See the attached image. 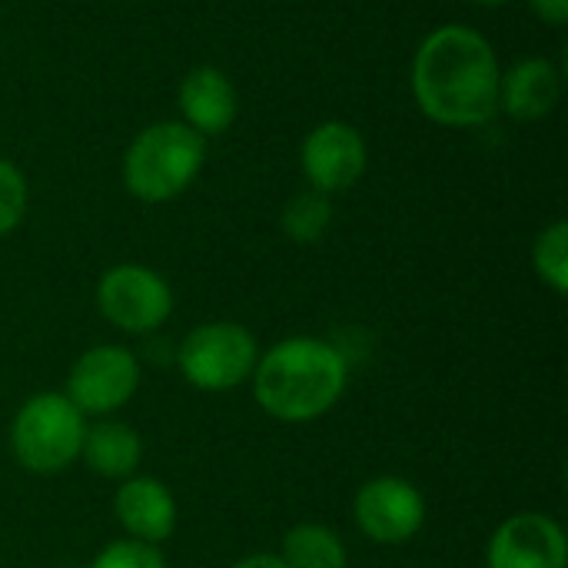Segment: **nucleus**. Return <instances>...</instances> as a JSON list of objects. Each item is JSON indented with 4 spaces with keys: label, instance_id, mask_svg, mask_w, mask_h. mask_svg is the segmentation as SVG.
<instances>
[{
    "label": "nucleus",
    "instance_id": "obj_14",
    "mask_svg": "<svg viewBox=\"0 0 568 568\" xmlns=\"http://www.w3.org/2000/svg\"><path fill=\"white\" fill-rule=\"evenodd\" d=\"M80 459L100 479H120L123 483V479L136 476V469H140L143 439H140V433L133 426L106 416V419L87 426Z\"/></svg>",
    "mask_w": 568,
    "mask_h": 568
},
{
    "label": "nucleus",
    "instance_id": "obj_1",
    "mask_svg": "<svg viewBox=\"0 0 568 568\" xmlns=\"http://www.w3.org/2000/svg\"><path fill=\"white\" fill-rule=\"evenodd\" d=\"M499 57L493 43L463 23L426 33L413 57V97L439 126H483L499 113Z\"/></svg>",
    "mask_w": 568,
    "mask_h": 568
},
{
    "label": "nucleus",
    "instance_id": "obj_10",
    "mask_svg": "<svg viewBox=\"0 0 568 568\" xmlns=\"http://www.w3.org/2000/svg\"><path fill=\"white\" fill-rule=\"evenodd\" d=\"M489 568H568L566 529L546 513L509 516L486 546Z\"/></svg>",
    "mask_w": 568,
    "mask_h": 568
},
{
    "label": "nucleus",
    "instance_id": "obj_15",
    "mask_svg": "<svg viewBox=\"0 0 568 568\" xmlns=\"http://www.w3.org/2000/svg\"><path fill=\"white\" fill-rule=\"evenodd\" d=\"M280 559L286 568H346L349 552L339 532L323 523H300L283 536Z\"/></svg>",
    "mask_w": 568,
    "mask_h": 568
},
{
    "label": "nucleus",
    "instance_id": "obj_11",
    "mask_svg": "<svg viewBox=\"0 0 568 568\" xmlns=\"http://www.w3.org/2000/svg\"><path fill=\"white\" fill-rule=\"evenodd\" d=\"M113 516L126 539L163 546L176 532V499L153 476H130L113 496Z\"/></svg>",
    "mask_w": 568,
    "mask_h": 568
},
{
    "label": "nucleus",
    "instance_id": "obj_21",
    "mask_svg": "<svg viewBox=\"0 0 568 568\" xmlns=\"http://www.w3.org/2000/svg\"><path fill=\"white\" fill-rule=\"evenodd\" d=\"M233 568H286V562L273 552H253V556L240 559Z\"/></svg>",
    "mask_w": 568,
    "mask_h": 568
},
{
    "label": "nucleus",
    "instance_id": "obj_7",
    "mask_svg": "<svg viewBox=\"0 0 568 568\" xmlns=\"http://www.w3.org/2000/svg\"><path fill=\"white\" fill-rule=\"evenodd\" d=\"M140 379H143V369L133 349L116 346V343H100L77 356V363L70 366L63 396L83 416L106 419L136 396Z\"/></svg>",
    "mask_w": 568,
    "mask_h": 568
},
{
    "label": "nucleus",
    "instance_id": "obj_16",
    "mask_svg": "<svg viewBox=\"0 0 568 568\" xmlns=\"http://www.w3.org/2000/svg\"><path fill=\"white\" fill-rule=\"evenodd\" d=\"M283 233L300 243V246H310V243H320L323 233L329 230L333 223V203L326 193L320 190H306V193H296L286 206H283Z\"/></svg>",
    "mask_w": 568,
    "mask_h": 568
},
{
    "label": "nucleus",
    "instance_id": "obj_22",
    "mask_svg": "<svg viewBox=\"0 0 568 568\" xmlns=\"http://www.w3.org/2000/svg\"><path fill=\"white\" fill-rule=\"evenodd\" d=\"M473 3H479V7H503V3H509V0H473Z\"/></svg>",
    "mask_w": 568,
    "mask_h": 568
},
{
    "label": "nucleus",
    "instance_id": "obj_5",
    "mask_svg": "<svg viewBox=\"0 0 568 568\" xmlns=\"http://www.w3.org/2000/svg\"><path fill=\"white\" fill-rule=\"evenodd\" d=\"M176 366L183 379L200 393H233L250 383L260 346L256 336L230 320H213L183 336L176 346Z\"/></svg>",
    "mask_w": 568,
    "mask_h": 568
},
{
    "label": "nucleus",
    "instance_id": "obj_3",
    "mask_svg": "<svg viewBox=\"0 0 568 568\" xmlns=\"http://www.w3.org/2000/svg\"><path fill=\"white\" fill-rule=\"evenodd\" d=\"M206 140L183 120H160L133 136L123 156V183L140 203L176 200L200 176Z\"/></svg>",
    "mask_w": 568,
    "mask_h": 568
},
{
    "label": "nucleus",
    "instance_id": "obj_20",
    "mask_svg": "<svg viewBox=\"0 0 568 568\" xmlns=\"http://www.w3.org/2000/svg\"><path fill=\"white\" fill-rule=\"evenodd\" d=\"M529 10L549 27H566L568 23V0H529Z\"/></svg>",
    "mask_w": 568,
    "mask_h": 568
},
{
    "label": "nucleus",
    "instance_id": "obj_13",
    "mask_svg": "<svg viewBox=\"0 0 568 568\" xmlns=\"http://www.w3.org/2000/svg\"><path fill=\"white\" fill-rule=\"evenodd\" d=\"M562 97V70L546 57H526L499 77V110L513 120H542Z\"/></svg>",
    "mask_w": 568,
    "mask_h": 568
},
{
    "label": "nucleus",
    "instance_id": "obj_8",
    "mask_svg": "<svg viewBox=\"0 0 568 568\" xmlns=\"http://www.w3.org/2000/svg\"><path fill=\"white\" fill-rule=\"evenodd\" d=\"M353 516L369 542L406 546L426 523V499L403 476H376L356 493Z\"/></svg>",
    "mask_w": 568,
    "mask_h": 568
},
{
    "label": "nucleus",
    "instance_id": "obj_17",
    "mask_svg": "<svg viewBox=\"0 0 568 568\" xmlns=\"http://www.w3.org/2000/svg\"><path fill=\"white\" fill-rule=\"evenodd\" d=\"M532 266L536 276L559 296L568 293V223L556 220L549 223L532 246Z\"/></svg>",
    "mask_w": 568,
    "mask_h": 568
},
{
    "label": "nucleus",
    "instance_id": "obj_12",
    "mask_svg": "<svg viewBox=\"0 0 568 568\" xmlns=\"http://www.w3.org/2000/svg\"><path fill=\"white\" fill-rule=\"evenodd\" d=\"M240 97L233 80L220 67H193L180 83V113L203 140L226 133L236 120Z\"/></svg>",
    "mask_w": 568,
    "mask_h": 568
},
{
    "label": "nucleus",
    "instance_id": "obj_2",
    "mask_svg": "<svg viewBox=\"0 0 568 568\" xmlns=\"http://www.w3.org/2000/svg\"><path fill=\"white\" fill-rule=\"evenodd\" d=\"M260 409L276 423L323 419L346 393L349 363L339 346L316 336H290L260 353L250 376Z\"/></svg>",
    "mask_w": 568,
    "mask_h": 568
},
{
    "label": "nucleus",
    "instance_id": "obj_19",
    "mask_svg": "<svg viewBox=\"0 0 568 568\" xmlns=\"http://www.w3.org/2000/svg\"><path fill=\"white\" fill-rule=\"evenodd\" d=\"M23 213H27V180L10 160H0V240L20 226Z\"/></svg>",
    "mask_w": 568,
    "mask_h": 568
},
{
    "label": "nucleus",
    "instance_id": "obj_6",
    "mask_svg": "<svg viewBox=\"0 0 568 568\" xmlns=\"http://www.w3.org/2000/svg\"><path fill=\"white\" fill-rule=\"evenodd\" d=\"M97 306L110 326L130 336L156 333L173 313V290L170 283L140 263L110 266L97 283Z\"/></svg>",
    "mask_w": 568,
    "mask_h": 568
},
{
    "label": "nucleus",
    "instance_id": "obj_18",
    "mask_svg": "<svg viewBox=\"0 0 568 568\" xmlns=\"http://www.w3.org/2000/svg\"><path fill=\"white\" fill-rule=\"evenodd\" d=\"M90 568H166V559L160 546L133 542V539H116L103 546Z\"/></svg>",
    "mask_w": 568,
    "mask_h": 568
},
{
    "label": "nucleus",
    "instance_id": "obj_9",
    "mask_svg": "<svg viewBox=\"0 0 568 568\" xmlns=\"http://www.w3.org/2000/svg\"><path fill=\"white\" fill-rule=\"evenodd\" d=\"M366 140L353 123L326 120L306 133L300 166L310 180V190L333 196L359 183V176L366 173Z\"/></svg>",
    "mask_w": 568,
    "mask_h": 568
},
{
    "label": "nucleus",
    "instance_id": "obj_4",
    "mask_svg": "<svg viewBox=\"0 0 568 568\" xmlns=\"http://www.w3.org/2000/svg\"><path fill=\"white\" fill-rule=\"evenodd\" d=\"M87 416L63 393L30 396L10 423V453L33 476H57L80 463Z\"/></svg>",
    "mask_w": 568,
    "mask_h": 568
}]
</instances>
